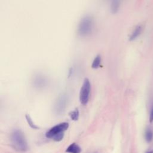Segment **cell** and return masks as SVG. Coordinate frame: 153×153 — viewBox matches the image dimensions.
<instances>
[{
  "mask_svg": "<svg viewBox=\"0 0 153 153\" xmlns=\"http://www.w3.org/2000/svg\"><path fill=\"white\" fill-rule=\"evenodd\" d=\"M11 142L13 148L20 152H25L27 149V143L23 132L20 130H14L11 134Z\"/></svg>",
  "mask_w": 153,
  "mask_h": 153,
  "instance_id": "cell-1",
  "label": "cell"
},
{
  "mask_svg": "<svg viewBox=\"0 0 153 153\" xmlns=\"http://www.w3.org/2000/svg\"><path fill=\"white\" fill-rule=\"evenodd\" d=\"M69 127V124L64 122L58 124L51 127L45 134L47 138L53 139L55 141L59 142L63 139L64 133Z\"/></svg>",
  "mask_w": 153,
  "mask_h": 153,
  "instance_id": "cell-2",
  "label": "cell"
},
{
  "mask_svg": "<svg viewBox=\"0 0 153 153\" xmlns=\"http://www.w3.org/2000/svg\"><path fill=\"white\" fill-rule=\"evenodd\" d=\"M93 27V19L89 16H86L82 17L79 23L77 30L78 33L81 36H87L91 32Z\"/></svg>",
  "mask_w": 153,
  "mask_h": 153,
  "instance_id": "cell-3",
  "label": "cell"
},
{
  "mask_svg": "<svg viewBox=\"0 0 153 153\" xmlns=\"http://www.w3.org/2000/svg\"><path fill=\"white\" fill-rule=\"evenodd\" d=\"M91 85L88 78H85L79 91V100L81 104L86 105L89 100Z\"/></svg>",
  "mask_w": 153,
  "mask_h": 153,
  "instance_id": "cell-4",
  "label": "cell"
},
{
  "mask_svg": "<svg viewBox=\"0 0 153 153\" xmlns=\"http://www.w3.org/2000/svg\"><path fill=\"white\" fill-rule=\"evenodd\" d=\"M68 96L66 94H62L59 96L54 105V111L56 114H63L68 104Z\"/></svg>",
  "mask_w": 153,
  "mask_h": 153,
  "instance_id": "cell-5",
  "label": "cell"
},
{
  "mask_svg": "<svg viewBox=\"0 0 153 153\" xmlns=\"http://www.w3.org/2000/svg\"><path fill=\"white\" fill-rule=\"evenodd\" d=\"M33 84L36 88H42L47 85V79L44 75L38 74L34 76Z\"/></svg>",
  "mask_w": 153,
  "mask_h": 153,
  "instance_id": "cell-6",
  "label": "cell"
},
{
  "mask_svg": "<svg viewBox=\"0 0 153 153\" xmlns=\"http://www.w3.org/2000/svg\"><path fill=\"white\" fill-rule=\"evenodd\" d=\"M143 30V26L142 25H138L134 29V30H133L132 33H131V35H130V37H129V40L130 41H134L136 39H137L139 35H140V33H142Z\"/></svg>",
  "mask_w": 153,
  "mask_h": 153,
  "instance_id": "cell-7",
  "label": "cell"
},
{
  "mask_svg": "<svg viewBox=\"0 0 153 153\" xmlns=\"http://www.w3.org/2000/svg\"><path fill=\"white\" fill-rule=\"evenodd\" d=\"M66 151L69 153H80L81 151V149L80 146L75 143H71L66 149Z\"/></svg>",
  "mask_w": 153,
  "mask_h": 153,
  "instance_id": "cell-8",
  "label": "cell"
},
{
  "mask_svg": "<svg viewBox=\"0 0 153 153\" xmlns=\"http://www.w3.org/2000/svg\"><path fill=\"white\" fill-rule=\"evenodd\" d=\"M144 137H145V140L148 143L151 142L153 140V131L152 130V129L149 128H146L145 131Z\"/></svg>",
  "mask_w": 153,
  "mask_h": 153,
  "instance_id": "cell-9",
  "label": "cell"
},
{
  "mask_svg": "<svg viewBox=\"0 0 153 153\" xmlns=\"http://www.w3.org/2000/svg\"><path fill=\"white\" fill-rule=\"evenodd\" d=\"M120 1L119 0H113L111 5V11L113 13H117L120 8Z\"/></svg>",
  "mask_w": 153,
  "mask_h": 153,
  "instance_id": "cell-10",
  "label": "cell"
},
{
  "mask_svg": "<svg viewBox=\"0 0 153 153\" xmlns=\"http://www.w3.org/2000/svg\"><path fill=\"white\" fill-rule=\"evenodd\" d=\"M101 63V57L100 55H97L96 56L92 62L91 68L93 69H97Z\"/></svg>",
  "mask_w": 153,
  "mask_h": 153,
  "instance_id": "cell-11",
  "label": "cell"
},
{
  "mask_svg": "<svg viewBox=\"0 0 153 153\" xmlns=\"http://www.w3.org/2000/svg\"><path fill=\"white\" fill-rule=\"evenodd\" d=\"M69 116L71 117V118L74 120V121H76L78 120V118H79V111L77 109H75L73 111H71L69 113Z\"/></svg>",
  "mask_w": 153,
  "mask_h": 153,
  "instance_id": "cell-12",
  "label": "cell"
},
{
  "mask_svg": "<svg viewBox=\"0 0 153 153\" xmlns=\"http://www.w3.org/2000/svg\"><path fill=\"white\" fill-rule=\"evenodd\" d=\"M26 121H27L28 124L30 126V127H32V128H33V129L38 128V127L34 124V123L33 122L32 120L31 119L29 115H26Z\"/></svg>",
  "mask_w": 153,
  "mask_h": 153,
  "instance_id": "cell-13",
  "label": "cell"
},
{
  "mask_svg": "<svg viewBox=\"0 0 153 153\" xmlns=\"http://www.w3.org/2000/svg\"><path fill=\"white\" fill-rule=\"evenodd\" d=\"M149 121L151 123L153 122V105H152L151 109H150L149 115Z\"/></svg>",
  "mask_w": 153,
  "mask_h": 153,
  "instance_id": "cell-14",
  "label": "cell"
},
{
  "mask_svg": "<svg viewBox=\"0 0 153 153\" xmlns=\"http://www.w3.org/2000/svg\"><path fill=\"white\" fill-rule=\"evenodd\" d=\"M145 153H153V150H149V151H148L147 152H146Z\"/></svg>",
  "mask_w": 153,
  "mask_h": 153,
  "instance_id": "cell-15",
  "label": "cell"
}]
</instances>
